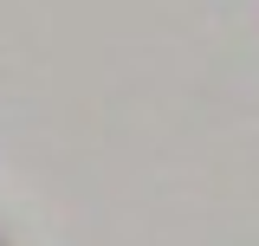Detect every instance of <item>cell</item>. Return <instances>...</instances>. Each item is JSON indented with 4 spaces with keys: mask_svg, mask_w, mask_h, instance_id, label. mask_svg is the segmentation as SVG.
I'll return each instance as SVG.
<instances>
[]
</instances>
